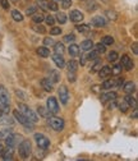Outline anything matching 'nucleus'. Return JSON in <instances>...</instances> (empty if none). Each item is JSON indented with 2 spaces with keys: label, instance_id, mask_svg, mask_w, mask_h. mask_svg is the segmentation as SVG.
<instances>
[{
  "label": "nucleus",
  "instance_id": "nucleus-1",
  "mask_svg": "<svg viewBox=\"0 0 138 161\" xmlns=\"http://www.w3.org/2000/svg\"><path fill=\"white\" fill-rule=\"evenodd\" d=\"M18 153H19V157L23 158V160H27L31 156V153H32V145H31L30 139H23L22 142L19 143Z\"/></svg>",
  "mask_w": 138,
  "mask_h": 161
},
{
  "label": "nucleus",
  "instance_id": "nucleus-2",
  "mask_svg": "<svg viewBox=\"0 0 138 161\" xmlns=\"http://www.w3.org/2000/svg\"><path fill=\"white\" fill-rule=\"evenodd\" d=\"M18 110L21 111L27 119H30L32 123H37L38 122V115L32 109H30V106H27L26 104H18Z\"/></svg>",
  "mask_w": 138,
  "mask_h": 161
},
{
  "label": "nucleus",
  "instance_id": "nucleus-3",
  "mask_svg": "<svg viewBox=\"0 0 138 161\" xmlns=\"http://www.w3.org/2000/svg\"><path fill=\"white\" fill-rule=\"evenodd\" d=\"M13 115H14L15 120H18V122L21 123L23 127H26L27 129L32 130V129L35 128V127H33V124H35V123H32L30 119H27V118H26L21 111H19V110H14V111H13Z\"/></svg>",
  "mask_w": 138,
  "mask_h": 161
},
{
  "label": "nucleus",
  "instance_id": "nucleus-4",
  "mask_svg": "<svg viewBox=\"0 0 138 161\" xmlns=\"http://www.w3.org/2000/svg\"><path fill=\"white\" fill-rule=\"evenodd\" d=\"M49 124L51 127V129H54L55 132H62L65 127V122L62 118H56V116H50L49 119Z\"/></svg>",
  "mask_w": 138,
  "mask_h": 161
},
{
  "label": "nucleus",
  "instance_id": "nucleus-5",
  "mask_svg": "<svg viewBox=\"0 0 138 161\" xmlns=\"http://www.w3.org/2000/svg\"><path fill=\"white\" fill-rule=\"evenodd\" d=\"M35 141H36V143H37V147L40 148V150H46L50 146V139L46 136L41 134V133H36L35 134Z\"/></svg>",
  "mask_w": 138,
  "mask_h": 161
},
{
  "label": "nucleus",
  "instance_id": "nucleus-6",
  "mask_svg": "<svg viewBox=\"0 0 138 161\" xmlns=\"http://www.w3.org/2000/svg\"><path fill=\"white\" fill-rule=\"evenodd\" d=\"M46 109L51 113V114H58L59 113V104H58V100L55 97H49L47 101H46Z\"/></svg>",
  "mask_w": 138,
  "mask_h": 161
},
{
  "label": "nucleus",
  "instance_id": "nucleus-7",
  "mask_svg": "<svg viewBox=\"0 0 138 161\" xmlns=\"http://www.w3.org/2000/svg\"><path fill=\"white\" fill-rule=\"evenodd\" d=\"M58 95H59V98H60V103L63 105H67L68 104V100H69V91L65 86H60L58 90Z\"/></svg>",
  "mask_w": 138,
  "mask_h": 161
},
{
  "label": "nucleus",
  "instance_id": "nucleus-8",
  "mask_svg": "<svg viewBox=\"0 0 138 161\" xmlns=\"http://www.w3.org/2000/svg\"><path fill=\"white\" fill-rule=\"evenodd\" d=\"M91 25L93 27H97V28H101V27H106L108 25V21L102 17V15H95L92 19H91Z\"/></svg>",
  "mask_w": 138,
  "mask_h": 161
},
{
  "label": "nucleus",
  "instance_id": "nucleus-9",
  "mask_svg": "<svg viewBox=\"0 0 138 161\" xmlns=\"http://www.w3.org/2000/svg\"><path fill=\"white\" fill-rule=\"evenodd\" d=\"M0 101H2L4 105H7V106H9V104H10L9 92L3 85H0Z\"/></svg>",
  "mask_w": 138,
  "mask_h": 161
},
{
  "label": "nucleus",
  "instance_id": "nucleus-10",
  "mask_svg": "<svg viewBox=\"0 0 138 161\" xmlns=\"http://www.w3.org/2000/svg\"><path fill=\"white\" fill-rule=\"evenodd\" d=\"M83 18H85V15H83L80 10H77V9H74V10H72V12L69 13V19H70L72 22H74V23L82 22Z\"/></svg>",
  "mask_w": 138,
  "mask_h": 161
},
{
  "label": "nucleus",
  "instance_id": "nucleus-11",
  "mask_svg": "<svg viewBox=\"0 0 138 161\" xmlns=\"http://www.w3.org/2000/svg\"><path fill=\"white\" fill-rule=\"evenodd\" d=\"M120 65H122L123 69H125V70H130V69H133V67H134V64H133V62H132V59H130L128 55H123V56H122Z\"/></svg>",
  "mask_w": 138,
  "mask_h": 161
},
{
  "label": "nucleus",
  "instance_id": "nucleus-12",
  "mask_svg": "<svg viewBox=\"0 0 138 161\" xmlns=\"http://www.w3.org/2000/svg\"><path fill=\"white\" fill-rule=\"evenodd\" d=\"M5 145H7V147H10V148H13V147H15L17 145H18V136L17 134H13V133H10L5 139Z\"/></svg>",
  "mask_w": 138,
  "mask_h": 161
},
{
  "label": "nucleus",
  "instance_id": "nucleus-13",
  "mask_svg": "<svg viewBox=\"0 0 138 161\" xmlns=\"http://www.w3.org/2000/svg\"><path fill=\"white\" fill-rule=\"evenodd\" d=\"M52 62L55 63V65L58 67V68H60V69H63L64 67H65V60H64V58L62 56V54H54L52 55Z\"/></svg>",
  "mask_w": 138,
  "mask_h": 161
},
{
  "label": "nucleus",
  "instance_id": "nucleus-14",
  "mask_svg": "<svg viewBox=\"0 0 138 161\" xmlns=\"http://www.w3.org/2000/svg\"><path fill=\"white\" fill-rule=\"evenodd\" d=\"M116 96H118V95H116L115 92H106V93H102V95L100 96V100H101V103L106 104V103H109V101H113V100H115Z\"/></svg>",
  "mask_w": 138,
  "mask_h": 161
},
{
  "label": "nucleus",
  "instance_id": "nucleus-15",
  "mask_svg": "<svg viewBox=\"0 0 138 161\" xmlns=\"http://www.w3.org/2000/svg\"><path fill=\"white\" fill-rule=\"evenodd\" d=\"M52 85H54V83L51 82L49 78H44V79H41V82H40V86H41L45 91H47V92H51V91L54 90V86H52Z\"/></svg>",
  "mask_w": 138,
  "mask_h": 161
},
{
  "label": "nucleus",
  "instance_id": "nucleus-16",
  "mask_svg": "<svg viewBox=\"0 0 138 161\" xmlns=\"http://www.w3.org/2000/svg\"><path fill=\"white\" fill-rule=\"evenodd\" d=\"M109 75H111V67H109V65L101 67V69L98 70V77L100 78H108Z\"/></svg>",
  "mask_w": 138,
  "mask_h": 161
},
{
  "label": "nucleus",
  "instance_id": "nucleus-17",
  "mask_svg": "<svg viewBox=\"0 0 138 161\" xmlns=\"http://www.w3.org/2000/svg\"><path fill=\"white\" fill-rule=\"evenodd\" d=\"M68 53H69L70 58H77L78 55H80V46H78V45H75V44H72V45H69Z\"/></svg>",
  "mask_w": 138,
  "mask_h": 161
},
{
  "label": "nucleus",
  "instance_id": "nucleus-18",
  "mask_svg": "<svg viewBox=\"0 0 138 161\" xmlns=\"http://www.w3.org/2000/svg\"><path fill=\"white\" fill-rule=\"evenodd\" d=\"M124 86H123V91L125 92V93H129V95H132L133 92H134V90H135V85L133 83V82H127V83H123Z\"/></svg>",
  "mask_w": 138,
  "mask_h": 161
},
{
  "label": "nucleus",
  "instance_id": "nucleus-19",
  "mask_svg": "<svg viewBox=\"0 0 138 161\" xmlns=\"http://www.w3.org/2000/svg\"><path fill=\"white\" fill-rule=\"evenodd\" d=\"M77 31H78V32H81L82 35H87V33H90V31H91V26L87 25V23L78 25V26H77Z\"/></svg>",
  "mask_w": 138,
  "mask_h": 161
},
{
  "label": "nucleus",
  "instance_id": "nucleus-20",
  "mask_svg": "<svg viewBox=\"0 0 138 161\" xmlns=\"http://www.w3.org/2000/svg\"><path fill=\"white\" fill-rule=\"evenodd\" d=\"M93 45L95 44H93L92 40H85V41L81 44V49L85 50V51H90V50H92Z\"/></svg>",
  "mask_w": 138,
  "mask_h": 161
},
{
  "label": "nucleus",
  "instance_id": "nucleus-21",
  "mask_svg": "<svg viewBox=\"0 0 138 161\" xmlns=\"http://www.w3.org/2000/svg\"><path fill=\"white\" fill-rule=\"evenodd\" d=\"M124 101L128 104V106H129V108H132V109L137 108V101H135V98H134L133 96H130L129 93H128V96H125V97H124Z\"/></svg>",
  "mask_w": 138,
  "mask_h": 161
},
{
  "label": "nucleus",
  "instance_id": "nucleus-22",
  "mask_svg": "<svg viewBox=\"0 0 138 161\" xmlns=\"http://www.w3.org/2000/svg\"><path fill=\"white\" fill-rule=\"evenodd\" d=\"M49 75H50V77H49V79L51 80L52 83H58L59 80H60V74H59V72H58V70H51Z\"/></svg>",
  "mask_w": 138,
  "mask_h": 161
},
{
  "label": "nucleus",
  "instance_id": "nucleus-23",
  "mask_svg": "<svg viewBox=\"0 0 138 161\" xmlns=\"http://www.w3.org/2000/svg\"><path fill=\"white\" fill-rule=\"evenodd\" d=\"M37 54L40 55L41 58H49L50 56V50L46 46H41L37 49Z\"/></svg>",
  "mask_w": 138,
  "mask_h": 161
},
{
  "label": "nucleus",
  "instance_id": "nucleus-24",
  "mask_svg": "<svg viewBox=\"0 0 138 161\" xmlns=\"http://www.w3.org/2000/svg\"><path fill=\"white\" fill-rule=\"evenodd\" d=\"M65 67H67L68 72H73V73H75L77 69H78V63L75 62V60H69V63L65 64Z\"/></svg>",
  "mask_w": 138,
  "mask_h": 161
},
{
  "label": "nucleus",
  "instance_id": "nucleus-25",
  "mask_svg": "<svg viewBox=\"0 0 138 161\" xmlns=\"http://www.w3.org/2000/svg\"><path fill=\"white\" fill-rule=\"evenodd\" d=\"M12 18L14 19L15 22H22L23 21V14L19 12V10L14 9V10H12Z\"/></svg>",
  "mask_w": 138,
  "mask_h": 161
},
{
  "label": "nucleus",
  "instance_id": "nucleus-26",
  "mask_svg": "<svg viewBox=\"0 0 138 161\" xmlns=\"http://www.w3.org/2000/svg\"><path fill=\"white\" fill-rule=\"evenodd\" d=\"M67 14L65 13H63V12H59L58 14H56V21L60 23V25H65L67 23Z\"/></svg>",
  "mask_w": 138,
  "mask_h": 161
},
{
  "label": "nucleus",
  "instance_id": "nucleus-27",
  "mask_svg": "<svg viewBox=\"0 0 138 161\" xmlns=\"http://www.w3.org/2000/svg\"><path fill=\"white\" fill-rule=\"evenodd\" d=\"M52 46H54V50H55L56 54H62V55H63V53L65 51V46H64L62 42H56V44H54Z\"/></svg>",
  "mask_w": 138,
  "mask_h": 161
},
{
  "label": "nucleus",
  "instance_id": "nucleus-28",
  "mask_svg": "<svg viewBox=\"0 0 138 161\" xmlns=\"http://www.w3.org/2000/svg\"><path fill=\"white\" fill-rule=\"evenodd\" d=\"M101 87H102L104 90H110V88L115 87V79H106L105 82L102 83Z\"/></svg>",
  "mask_w": 138,
  "mask_h": 161
},
{
  "label": "nucleus",
  "instance_id": "nucleus-29",
  "mask_svg": "<svg viewBox=\"0 0 138 161\" xmlns=\"http://www.w3.org/2000/svg\"><path fill=\"white\" fill-rule=\"evenodd\" d=\"M32 30H33L35 32H37V33H45V32H46V28H45L41 23H36V25H33V26H32Z\"/></svg>",
  "mask_w": 138,
  "mask_h": 161
},
{
  "label": "nucleus",
  "instance_id": "nucleus-30",
  "mask_svg": "<svg viewBox=\"0 0 138 161\" xmlns=\"http://www.w3.org/2000/svg\"><path fill=\"white\" fill-rule=\"evenodd\" d=\"M101 44L105 45V46H109V45H113L114 44V38L111 36H104L101 38Z\"/></svg>",
  "mask_w": 138,
  "mask_h": 161
},
{
  "label": "nucleus",
  "instance_id": "nucleus-31",
  "mask_svg": "<svg viewBox=\"0 0 138 161\" xmlns=\"http://www.w3.org/2000/svg\"><path fill=\"white\" fill-rule=\"evenodd\" d=\"M44 18H45V17H44L41 13H37V12H36V13L32 15V21H33V23H41V22L44 21Z\"/></svg>",
  "mask_w": 138,
  "mask_h": 161
},
{
  "label": "nucleus",
  "instance_id": "nucleus-32",
  "mask_svg": "<svg viewBox=\"0 0 138 161\" xmlns=\"http://www.w3.org/2000/svg\"><path fill=\"white\" fill-rule=\"evenodd\" d=\"M38 114H40L42 118H46V119H49L50 116H51V113L47 110V109H45V108H38Z\"/></svg>",
  "mask_w": 138,
  "mask_h": 161
},
{
  "label": "nucleus",
  "instance_id": "nucleus-33",
  "mask_svg": "<svg viewBox=\"0 0 138 161\" xmlns=\"http://www.w3.org/2000/svg\"><path fill=\"white\" fill-rule=\"evenodd\" d=\"M2 156H3V160H5V161H8V160H13V148L9 147V150H8L7 152L4 151Z\"/></svg>",
  "mask_w": 138,
  "mask_h": 161
},
{
  "label": "nucleus",
  "instance_id": "nucleus-34",
  "mask_svg": "<svg viewBox=\"0 0 138 161\" xmlns=\"http://www.w3.org/2000/svg\"><path fill=\"white\" fill-rule=\"evenodd\" d=\"M101 65H102V63H101V59H95V64H93V67H92V72H98L101 69Z\"/></svg>",
  "mask_w": 138,
  "mask_h": 161
},
{
  "label": "nucleus",
  "instance_id": "nucleus-35",
  "mask_svg": "<svg viewBox=\"0 0 138 161\" xmlns=\"http://www.w3.org/2000/svg\"><path fill=\"white\" fill-rule=\"evenodd\" d=\"M123 67L120 64H115L114 67H111V74H115V75H119L120 72H122Z\"/></svg>",
  "mask_w": 138,
  "mask_h": 161
},
{
  "label": "nucleus",
  "instance_id": "nucleus-36",
  "mask_svg": "<svg viewBox=\"0 0 138 161\" xmlns=\"http://www.w3.org/2000/svg\"><path fill=\"white\" fill-rule=\"evenodd\" d=\"M118 58H119V55H118V53H116V51H110V53H109V55H108V60H109V62H111V63L116 62Z\"/></svg>",
  "mask_w": 138,
  "mask_h": 161
},
{
  "label": "nucleus",
  "instance_id": "nucleus-37",
  "mask_svg": "<svg viewBox=\"0 0 138 161\" xmlns=\"http://www.w3.org/2000/svg\"><path fill=\"white\" fill-rule=\"evenodd\" d=\"M93 46L96 47V51H97L98 54H104V53L106 51V46L102 45L101 42H98V44H96V45H93Z\"/></svg>",
  "mask_w": 138,
  "mask_h": 161
},
{
  "label": "nucleus",
  "instance_id": "nucleus-38",
  "mask_svg": "<svg viewBox=\"0 0 138 161\" xmlns=\"http://www.w3.org/2000/svg\"><path fill=\"white\" fill-rule=\"evenodd\" d=\"M98 55H100V54H98L96 50H95V51H91V50H90V53L86 54V58H87V60H95V59L98 58Z\"/></svg>",
  "mask_w": 138,
  "mask_h": 161
},
{
  "label": "nucleus",
  "instance_id": "nucleus-39",
  "mask_svg": "<svg viewBox=\"0 0 138 161\" xmlns=\"http://www.w3.org/2000/svg\"><path fill=\"white\" fill-rule=\"evenodd\" d=\"M10 133H12V129H9V128H5L3 130H0V139H5Z\"/></svg>",
  "mask_w": 138,
  "mask_h": 161
},
{
  "label": "nucleus",
  "instance_id": "nucleus-40",
  "mask_svg": "<svg viewBox=\"0 0 138 161\" xmlns=\"http://www.w3.org/2000/svg\"><path fill=\"white\" fill-rule=\"evenodd\" d=\"M50 35H52V36H59V35H62V28H60V27H55V26H52L51 30H50Z\"/></svg>",
  "mask_w": 138,
  "mask_h": 161
},
{
  "label": "nucleus",
  "instance_id": "nucleus-41",
  "mask_svg": "<svg viewBox=\"0 0 138 161\" xmlns=\"http://www.w3.org/2000/svg\"><path fill=\"white\" fill-rule=\"evenodd\" d=\"M9 113V106L4 105L2 101H0V116L4 115V114H8Z\"/></svg>",
  "mask_w": 138,
  "mask_h": 161
},
{
  "label": "nucleus",
  "instance_id": "nucleus-42",
  "mask_svg": "<svg viewBox=\"0 0 138 161\" xmlns=\"http://www.w3.org/2000/svg\"><path fill=\"white\" fill-rule=\"evenodd\" d=\"M15 95H17L18 100H22V101H26V100H27V96H26V93H25L23 91H19V90H15Z\"/></svg>",
  "mask_w": 138,
  "mask_h": 161
},
{
  "label": "nucleus",
  "instance_id": "nucleus-43",
  "mask_svg": "<svg viewBox=\"0 0 138 161\" xmlns=\"http://www.w3.org/2000/svg\"><path fill=\"white\" fill-rule=\"evenodd\" d=\"M106 15L111 19V21H115V19H118V14L114 10H106Z\"/></svg>",
  "mask_w": 138,
  "mask_h": 161
},
{
  "label": "nucleus",
  "instance_id": "nucleus-44",
  "mask_svg": "<svg viewBox=\"0 0 138 161\" xmlns=\"http://www.w3.org/2000/svg\"><path fill=\"white\" fill-rule=\"evenodd\" d=\"M47 9H50L52 12H56L59 9V5L55 2H50V3H47Z\"/></svg>",
  "mask_w": 138,
  "mask_h": 161
},
{
  "label": "nucleus",
  "instance_id": "nucleus-45",
  "mask_svg": "<svg viewBox=\"0 0 138 161\" xmlns=\"http://www.w3.org/2000/svg\"><path fill=\"white\" fill-rule=\"evenodd\" d=\"M64 41H65V42H74V41H75V36H74L73 33L67 35V36H64Z\"/></svg>",
  "mask_w": 138,
  "mask_h": 161
},
{
  "label": "nucleus",
  "instance_id": "nucleus-46",
  "mask_svg": "<svg viewBox=\"0 0 138 161\" xmlns=\"http://www.w3.org/2000/svg\"><path fill=\"white\" fill-rule=\"evenodd\" d=\"M45 21H46V23L47 25H50V26H54L55 25V18L52 17V15H47L46 18H44Z\"/></svg>",
  "mask_w": 138,
  "mask_h": 161
},
{
  "label": "nucleus",
  "instance_id": "nucleus-47",
  "mask_svg": "<svg viewBox=\"0 0 138 161\" xmlns=\"http://www.w3.org/2000/svg\"><path fill=\"white\" fill-rule=\"evenodd\" d=\"M55 42H54V40L52 38H50V37H46V38H44V45L45 46H52Z\"/></svg>",
  "mask_w": 138,
  "mask_h": 161
},
{
  "label": "nucleus",
  "instance_id": "nucleus-48",
  "mask_svg": "<svg viewBox=\"0 0 138 161\" xmlns=\"http://www.w3.org/2000/svg\"><path fill=\"white\" fill-rule=\"evenodd\" d=\"M36 12H37V7H30V8H27L26 14H27V15H33Z\"/></svg>",
  "mask_w": 138,
  "mask_h": 161
},
{
  "label": "nucleus",
  "instance_id": "nucleus-49",
  "mask_svg": "<svg viewBox=\"0 0 138 161\" xmlns=\"http://www.w3.org/2000/svg\"><path fill=\"white\" fill-rule=\"evenodd\" d=\"M70 5H72V0H62V7L64 9L70 8Z\"/></svg>",
  "mask_w": 138,
  "mask_h": 161
},
{
  "label": "nucleus",
  "instance_id": "nucleus-50",
  "mask_svg": "<svg viewBox=\"0 0 138 161\" xmlns=\"http://www.w3.org/2000/svg\"><path fill=\"white\" fill-rule=\"evenodd\" d=\"M119 106H120V110H122V113H127V111H128V109H129V106H128V104H127L125 101H123V103H122Z\"/></svg>",
  "mask_w": 138,
  "mask_h": 161
},
{
  "label": "nucleus",
  "instance_id": "nucleus-51",
  "mask_svg": "<svg viewBox=\"0 0 138 161\" xmlns=\"http://www.w3.org/2000/svg\"><path fill=\"white\" fill-rule=\"evenodd\" d=\"M96 8H97V5H96L95 2H90L88 5H87V10H95Z\"/></svg>",
  "mask_w": 138,
  "mask_h": 161
},
{
  "label": "nucleus",
  "instance_id": "nucleus-52",
  "mask_svg": "<svg viewBox=\"0 0 138 161\" xmlns=\"http://www.w3.org/2000/svg\"><path fill=\"white\" fill-rule=\"evenodd\" d=\"M123 83H124V80H123L122 78L115 79V87H122V86H123Z\"/></svg>",
  "mask_w": 138,
  "mask_h": 161
},
{
  "label": "nucleus",
  "instance_id": "nucleus-53",
  "mask_svg": "<svg viewBox=\"0 0 138 161\" xmlns=\"http://www.w3.org/2000/svg\"><path fill=\"white\" fill-rule=\"evenodd\" d=\"M4 118H5V119H4V120L2 119V120H0V123H4V124H12V123H13V120H12L10 118H8V116H4Z\"/></svg>",
  "mask_w": 138,
  "mask_h": 161
},
{
  "label": "nucleus",
  "instance_id": "nucleus-54",
  "mask_svg": "<svg viewBox=\"0 0 138 161\" xmlns=\"http://www.w3.org/2000/svg\"><path fill=\"white\" fill-rule=\"evenodd\" d=\"M68 79L70 80V82H74V80H75V73L68 72Z\"/></svg>",
  "mask_w": 138,
  "mask_h": 161
},
{
  "label": "nucleus",
  "instance_id": "nucleus-55",
  "mask_svg": "<svg viewBox=\"0 0 138 161\" xmlns=\"http://www.w3.org/2000/svg\"><path fill=\"white\" fill-rule=\"evenodd\" d=\"M0 3H2V7L4 9H9V2L8 0H0Z\"/></svg>",
  "mask_w": 138,
  "mask_h": 161
},
{
  "label": "nucleus",
  "instance_id": "nucleus-56",
  "mask_svg": "<svg viewBox=\"0 0 138 161\" xmlns=\"http://www.w3.org/2000/svg\"><path fill=\"white\" fill-rule=\"evenodd\" d=\"M132 50H133V54H134V55H138V44H137V42H134V44L132 45Z\"/></svg>",
  "mask_w": 138,
  "mask_h": 161
},
{
  "label": "nucleus",
  "instance_id": "nucleus-57",
  "mask_svg": "<svg viewBox=\"0 0 138 161\" xmlns=\"http://www.w3.org/2000/svg\"><path fill=\"white\" fill-rule=\"evenodd\" d=\"M86 62H87V58H86V55H82V59H81V65H85L86 64Z\"/></svg>",
  "mask_w": 138,
  "mask_h": 161
},
{
  "label": "nucleus",
  "instance_id": "nucleus-58",
  "mask_svg": "<svg viewBox=\"0 0 138 161\" xmlns=\"http://www.w3.org/2000/svg\"><path fill=\"white\" fill-rule=\"evenodd\" d=\"M137 115H138V111H137V108H134L133 114H132V118H133V119H135V118H137Z\"/></svg>",
  "mask_w": 138,
  "mask_h": 161
},
{
  "label": "nucleus",
  "instance_id": "nucleus-59",
  "mask_svg": "<svg viewBox=\"0 0 138 161\" xmlns=\"http://www.w3.org/2000/svg\"><path fill=\"white\" fill-rule=\"evenodd\" d=\"M5 151V147H4V145H2V143H0V156H2L3 155V152Z\"/></svg>",
  "mask_w": 138,
  "mask_h": 161
},
{
  "label": "nucleus",
  "instance_id": "nucleus-60",
  "mask_svg": "<svg viewBox=\"0 0 138 161\" xmlns=\"http://www.w3.org/2000/svg\"><path fill=\"white\" fill-rule=\"evenodd\" d=\"M40 2H46V0H40Z\"/></svg>",
  "mask_w": 138,
  "mask_h": 161
}]
</instances>
